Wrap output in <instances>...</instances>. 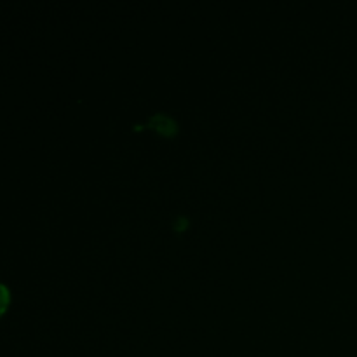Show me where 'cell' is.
Here are the masks:
<instances>
[{
    "instance_id": "obj_1",
    "label": "cell",
    "mask_w": 357,
    "mask_h": 357,
    "mask_svg": "<svg viewBox=\"0 0 357 357\" xmlns=\"http://www.w3.org/2000/svg\"><path fill=\"white\" fill-rule=\"evenodd\" d=\"M7 305H9V289L0 282V314L7 309Z\"/></svg>"
}]
</instances>
